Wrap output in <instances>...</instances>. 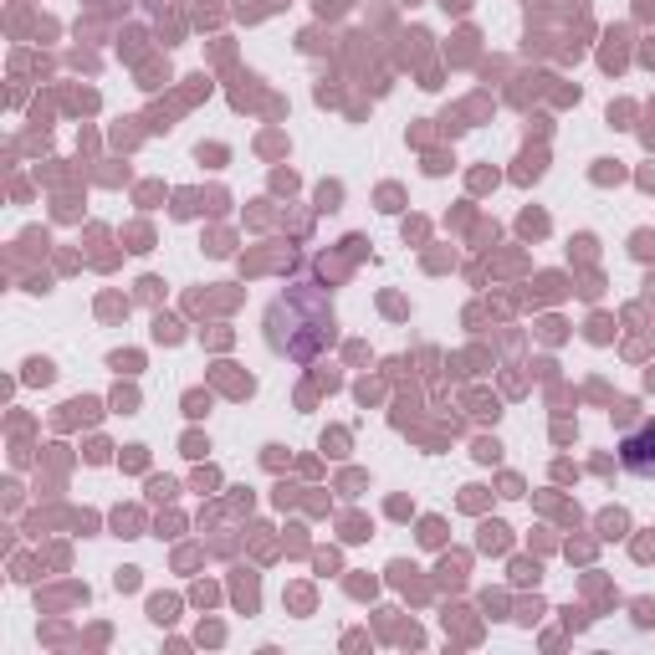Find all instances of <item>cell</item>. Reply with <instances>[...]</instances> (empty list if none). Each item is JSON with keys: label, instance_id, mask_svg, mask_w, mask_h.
Listing matches in <instances>:
<instances>
[{"label": "cell", "instance_id": "1", "mask_svg": "<svg viewBox=\"0 0 655 655\" xmlns=\"http://www.w3.org/2000/svg\"><path fill=\"white\" fill-rule=\"evenodd\" d=\"M620 461L635 476H655V420H645L640 430L625 435V441H620Z\"/></svg>", "mask_w": 655, "mask_h": 655}]
</instances>
